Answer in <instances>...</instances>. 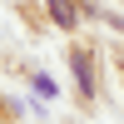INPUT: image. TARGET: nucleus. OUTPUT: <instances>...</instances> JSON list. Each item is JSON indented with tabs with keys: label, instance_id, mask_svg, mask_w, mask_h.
<instances>
[{
	"label": "nucleus",
	"instance_id": "nucleus-2",
	"mask_svg": "<svg viewBox=\"0 0 124 124\" xmlns=\"http://www.w3.org/2000/svg\"><path fill=\"white\" fill-rule=\"evenodd\" d=\"M45 5H50V15H55V25H60V30H75V20H79V15H75V5H70V0H45Z\"/></svg>",
	"mask_w": 124,
	"mask_h": 124
},
{
	"label": "nucleus",
	"instance_id": "nucleus-1",
	"mask_svg": "<svg viewBox=\"0 0 124 124\" xmlns=\"http://www.w3.org/2000/svg\"><path fill=\"white\" fill-rule=\"evenodd\" d=\"M70 65H75V79H79V89H85V99L94 94V70H89V55L85 50H75L70 55Z\"/></svg>",
	"mask_w": 124,
	"mask_h": 124
}]
</instances>
